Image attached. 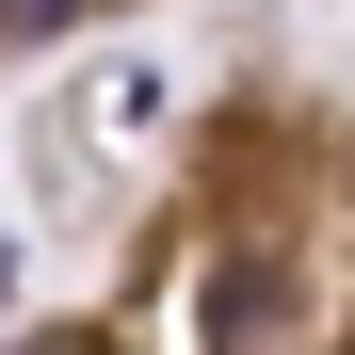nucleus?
I'll return each instance as SVG.
<instances>
[{
    "instance_id": "f257e3e1",
    "label": "nucleus",
    "mask_w": 355,
    "mask_h": 355,
    "mask_svg": "<svg viewBox=\"0 0 355 355\" xmlns=\"http://www.w3.org/2000/svg\"><path fill=\"white\" fill-rule=\"evenodd\" d=\"M0 355H355V97L226 65L162 130L97 275Z\"/></svg>"
},
{
    "instance_id": "f03ea898",
    "label": "nucleus",
    "mask_w": 355,
    "mask_h": 355,
    "mask_svg": "<svg viewBox=\"0 0 355 355\" xmlns=\"http://www.w3.org/2000/svg\"><path fill=\"white\" fill-rule=\"evenodd\" d=\"M113 17H146V0H0V65H49V49H81Z\"/></svg>"
}]
</instances>
